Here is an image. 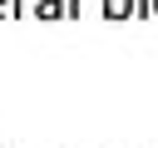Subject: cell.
<instances>
[{
	"instance_id": "277c9868",
	"label": "cell",
	"mask_w": 158,
	"mask_h": 148,
	"mask_svg": "<svg viewBox=\"0 0 158 148\" xmlns=\"http://www.w3.org/2000/svg\"><path fill=\"white\" fill-rule=\"evenodd\" d=\"M153 15H158V0H153Z\"/></svg>"
},
{
	"instance_id": "3957f363",
	"label": "cell",
	"mask_w": 158,
	"mask_h": 148,
	"mask_svg": "<svg viewBox=\"0 0 158 148\" xmlns=\"http://www.w3.org/2000/svg\"><path fill=\"white\" fill-rule=\"evenodd\" d=\"M5 10H10V0H0V15H5Z\"/></svg>"
},
{
	"instance_id": "7a4b0ae2",
	"label": "cell",
	"mask_w": 158,
	"mask_h": 148,
	"mask_svg": "<svg viewBox=\"0 0 158 148\" xmlns=\"http://www.w3.org/2000/svg\"><path fill=\"white\" fill-rule=\"evenodd\" d=\"M40 5V20H64V0H35Z\"/></svg>"
},
{
	"instance_id": "6da1fadb",
	"label": "cell",
	"mask_w": 158,
	"mask_h": 148,
	"mask_svg": "<svg viewBox=\"0 0 158 148\" xmlns=\"http://www.w3.org/2000/svg\"><path fill=\"white\" fill-rule=\"evenodd\" d=\"M104 15L109 20H128L133 15V0H104Z\"/></svg>"
}]
</instances>
